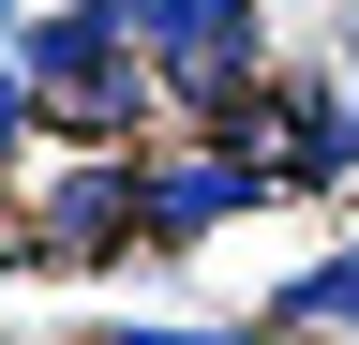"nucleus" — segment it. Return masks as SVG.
I'll return each instance as SVG.
<instances>
[{
	"instance_id": "f257e3e1",
	"label": "nucleus",
	"mask_w": 359,
	"mask_h": 345,
	"mask_svg": "<svg viewBox=\"0 0 359 345\" xmlns=\"http://www.w3.org/2000/svg\"><path fill=\"white\" fill-rule=\"evenodd\" d=\"M30 240L75 255V271H90V255H135V240H150V165H75V181L30 210Z\"/></svg>"
},
{
	"instance_id": "f03ea898",
	"label": "nucleus",
	"mask_w": 359,
	"mask_h": 345,
	"mask_svg": "<svg viewBox=\"0 0 359 345\" xmlns=\"http://www.w3.org/2000/svg\"><path fill=\"white\" fill-rule=\"evenodd\" d=\"M255 195H269V150H180V165H150V240L195 255L210 226H240Z\"/></svg>"
},
{
	"instance_id": "7ed1b4c3",
	"label": "nucleus",
	"mask_w": 359,
	"mask_h": 345,
	"mask_svg": "<svg viewBox=\"0 0 359 345\" xmlns=\"http://www.w3.org/2000/svg\"><path fill=\"white\" fill-rule=\"evenodd\" d=\"M255 120H285V136H255L269 181H344V165H359V91H330V75H285Z\"/></svg>"
},
{
	"instance_id": "20e7f679",
	"label": "nucleus",
	"mask_w": 359,
	"mask_h": 345,
	"mask_svg": "<svg viewBox=\"0 0 359 345\" xmlns=\"http://www.w3.org/2000/svg\"><path fill=\"white\" fill-rule=\"evenodd\" d=\"M269 315H285V330H330V315H359V240L330 255V271H299L285 300H269Z\"/></svg>"
},
{
	"instance_id": "39448f33",
	"label": "nucleus",
	"mask_w": 359,
	"mask_h": 345,
	"mask_svg": "<svg viewBox=\"0 0 359 345\" xmlns=\"http://www.w3.org/2000/svg\"><path fill=\"white\" fill-rule=\"evenodd\" d=\"M30 120H45V91H30V60H15V46H0V165H15V150H30Z\"/></svg>"
},
{
	"instance_id": "423d86ee",
	"label": "nucleus",
	"mask_w": 359,
	"mask_h": 345,
	"mask_svg": "<svg viewBox=\"0 0 359 345\" xmlns=\"http://www.w3.org/2000/svg\"><path fill=\"white\" fill-rule=\"evenodd\" d=\"M344 91H359V30H344Z\"/></svg>"
}]
</instances>
